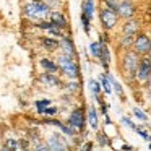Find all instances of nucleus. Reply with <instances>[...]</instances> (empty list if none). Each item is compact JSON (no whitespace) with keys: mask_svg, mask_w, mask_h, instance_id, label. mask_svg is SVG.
<instances>
[{"mask_svg":"<svg viewBox=\"0 0 151 151\" xmlns=\"http://www.w3.org/2000/svg\"><path fill=\"white\" fill-rule=\"evenodd\" d=\"M122 122H124V124L127 125V127L133 128V130H135V127H137V125H135V124H133V122H132V120H130V119H128V117H122Z\"/></svg>","mask_w":151,"mask_h":151,"instance_id":"nucleus-32","label":"nucleus"},{"mask_svg":"<svg viewBox=\"0 0 151 151\" xmlns=\"http://www.w3.org/2000/svg\"><path fill=\"white\" fill-rule=\"evenodd\" d=\"M98 141H99L101 146H104V145H111V141H109V138H107V135H106V133H99L98 135Z\"/></svg>","mask_w":151,"mask_h":151,"instance_id":"nucleus-27","label":"nucleus"},{"mask_svg":"<svg viewBox=\"0 0 151 151\" xmlns=\"http://www.w3.org/2000/svg\"><path fill=\"white\" fill-rule=\"evenodd\" d=\"M47 146H49V150H54V151L65 150L67 148V140L60 133H52V135H49V138H47Z\"/></svg>","mask_w":151,"mask_h":151,"instance_id":"nucleus-7","label":"nucleus"},{"mask_svg":"<svg viewBox=\"0 0 151 151\" xmlns=\"http://www.w3.org/2000/svg\"><path fill=\"white\" fill-rule=\"evenodd\" d=\"M57 112H59V109H57L55 106H52V107H50V106H47V107L42 111V114H46V115H55Z\"/></svg>","mask_w":151,"mask_h":151,"instance_id":"nucleus-29","label":"nucleus"},{"mask_svg":"<svg viewBox=\"0 0 151 151\" xmlns=\"http://www.w3.org/2000/svg\"><path fill=\"white\" fill-rule=\"evenodd\" d=\"M117 20H119V17H117L115 12L109 10V8H102L101 10V24L106 31L112 29V28L117 24Z\"/></svg>","mask_w":151,"mask_h":151,"instance_id":"nucleus-6","label":"nucleus"},{"mask_svg":"<svg viewBox=\"0 0 151 151\" xmlns=\"http://www.w3.org/2000/svg\"><path fill=\"white\" fill-rule=\"evenodd\" d=\"M130 21H125L124 28H122V34H130V36H135V33H137L138 29V24L137 21H133L132 18H128Z\"/></svg>","mask_w":151,"mask_h":151,"instance_id":"nucleus-12","label":"nucleus"},{"mask_svg":"<svg viewBox=\"0 0 151 151\" xmlns=\"http://www.w3.org/2000/svg\"><path fill=\"white\" fill-rule=\"evenodd\" d=\"M39 81L46 86H59L60 85V80L55 76V73H50V72H46L39 76Z\"/></svg>","mask_w":151,"mask_h":151,"instance_id":"nucleus-11","label":"nucleus"},{"mask_svg":"<svg viewBox=\"0 0 151 151\" xmlns=\"http://www.w3.org/2000/svg\"><path fill=\"white\" fill-rule=\"evenodd\" d=\"M59 127H60V130H62L63 133L67 135V137H73V135L76 133V130H75V128H72L70 125H63L62 122H60V125H59Z\"/></svg>","mask_w":151,"mask_h":151,"instance_id":"nucleus-22","label":"nucleus"},{"mask_svg":"<svg viewBox=\"0 0 151 151\" xmlns=\"http://www.w3.org/2000/svg\"><path fill=\"white\" fill-rule=\"evenodd\" d=\"M135 15V5L132 4L130 0H122L119 2V7H117V17H122L125 20L132 18Z\"/></svg>","mask_w":151,"mask_h":151,"instance_id":"nucleus-8","label":"nucleus"},{"mask_svg":"<svg viewBox=\"0 0 151 151\" xmlns=\"http://www.w3.org/2000/svg\"><path fill=\"white\" fill-rule=\"evenodd\" d=\"M68 125L72 128H75V130H83V127H85V114H83L81 109H76V111H73L70 114Z\"/></svg>","mask_w":151,"mask_h":151,"instance_id":"nucleus-9","label":"nucleus"},{"mask_svg":"<svg viewBox=\"0 0 151 151\" xmlns=\"http://www.w3.org/2000/svg\"><path fill=\"white\" fill-rule=\"evenodd\" d=\"M49 104H50L49 99H41V101H36V107H37V111H39V114H42V111H44V109H46Z\"/></svg>","mask_w":151,"mask_h":151,"instance_id":"nucleus-25","label":"nucleus"},{"mask_svg":"<svg viewBox=\"0 0 151 151\" xmlns=\"http://www.w3.org/2000/svg\"><path fill=\"white\" fill-rule=\"evenodd\" d=\"M91 148H93V143H86L81 146V150H91Z\"/></svg>","mask_w":151,"mask_h":151,"instance_id":"nucleus-34","label":"nucleus"},{"mask_svg":"<svg viewBox=\"0 0 151 151\" xmlns=\"http://www.w3.org/2000/svg\"><path fill=\"white\" fill-rule=\"evenodd\" d=\"M41 67H42L46 72H50V73H55L57 70H59L57 63L52 62V60H49V59H42V60H41Z\"/></svg>","mask_w":151,"mask_h":151,"instance_id":"nucleus-17","label":"nucleus"},{"mask_svg":"<svg viewBox=\"0 0 151 151\" xmlns=\"http://www.w3.org/2000/svg\"><path fill=\"white\" fill-rule=\"evenodd\" d=\"M104 5H106V8H109V10H112V12H115V13H117L119 0H104Z\"/></svg>","mask_w":151,"mask_h":151,"instance_id":"nucleus-23","label":"nucleus"},{"mask_svg":"<svg viewBox=\"0 0 151 151\" xmlns=\"http://www.w3.org/2000/svg\"><path fill=\"white\" fill-rule=\"evenodd\" d=\"M99 59H101L102 67L107 70L109 63H111V54H109V49H107V46H106V44H102V46H101V57H99Z\"/></svg>","mask_w":151,"mask_h":151,"instance_id":"nucleus-15","label":"nucleus"},{"mask_svg":"<svg viewBox=\"0 0 151 151\" xmlns=\"http://www.w3.org/2000/svg\"><path fill=\"white\" fill-rule=\"evenodd\" d=\"M41 44H42L47 50H55L57 47H59V41L52 39V37H42V39H41Z\"/></svg>","mask_w":151,"mask_h":151,"instance_id":"nucleus-18","label":"nucleus"},{"mask_svg":"<svg viewBox=\"0 0 151 151\" xmlns=\"http://www.w3.org/2000/svg\"><path fill=\"white\" fill-rule=\"evenodd\" d=\"M133 115H135V117H138L140 120H145V122L148 120V115L145 114V112L141 111V109H137V107H135V109H133Z\"/></svg>","mask_w":151,"mask_h":151,"instance_id":"nucleus-26","label":"nucleus"},{"mask_svg":"<svg viewBox=\"0 0 151 151\" xmlns=\"http://www.w3.org/2000/svg\"><path fill=\"white\" fill-rule=\"evenodd\" d=\"M150 75H151V59L150 57H145L138 62V67L135 70V78L140 83H148L150 81Z\"/></svg>","mask_w":151,"mask_h":151,"instance_id":"nucleus-4","label":"nucleus"},{"mask_svg":"<svg viewBox=\"0 0 151 151\" xmlns=\"http://www.w3.org/2000/svg\"><path fill=\"white\" fill-rule=\"evenodd\" d=\"M99 85H101V89H104V93H106V94H109V93L112 91V88H111V81L107 80L106 73H104V75H101V80H99Z\"/></svg>","mask_w":151,"mask_h":151,"instance_id":"nucleus-20","label":"nucleus"},{"mask_svg":"<svg viewBox=\"0 0 151 151\" xmlns=\"http://www.w3.org/2000/svg\"><path fill=\"white\" fill-rule=\"evenodd\" d=\"M5 148H7V150H17L18 148V143H17V140H8L7 143H5Z\"/></svg>","mask_w":151,"mask_h":151,"instance_id":"nucleus-31","label":"nucleus"},{"mask_svg":"<svg viewBox=\"0 0 151 151\" xmlns=\"http://www.w3.org/2000/svg\"><path fill=\"white\" fill-rule=\"evenodd\" d=\"M62 49H63V54H67V55H70V57H75V54H76V50H75V46H73V42H72V39H68V37H65V39L62 41Z\"/></svg>","mask_w":151,"mask_h":151,"instance_id":"nucleus-13","label":"nucleus"},{"mask_svg":"<svg viewBox=\"0 0 151 151\" xmlns=\"http://www.w3.org/2000/svg\"><path fill=\"white\" fill-rule=\"evenodd\" d=\"M50 8L44 0H31L24 5V15L26 18L34 21H42L46 18H49Z\"/></svg>","mask_w":151,"mask_h":151,"instance_id":"nucleus-1","label":"nucleus"},{"mask_svg":"<svg viewBox=\"0 0 151 151\" xmlns=\"http://www.w3.org/2000/svg\"><path fill=\"white\" fill-rule=\"evenodd\" d=\"M68 89H70V91H76V89H78V85H76V83H70Z\"/></svg>","mask_w":151,"mask_h":151,"instance_id":"nucleus-33","label":"nucleus"},{"mask_svg":"<svg viewBox=\"0 0 151 151\" xmlns=\"http://www.w3.org/2000/svg\"><path fill=\"white\" fill-rule=\"evenodd\" d=\"M81 8H83L81 13L91 20L93 13H94V0H85V2H83V5H81Z\"/></svg>","mask_w":151,"mask_h":151,"instance_id":"nucleus-14","label":"nucleus"},{"mask_svg":"<svg viewBox=\"0 0 151 151\" xmlns=\"http://www.w3.org/2000/svg\"><path fill=\"white\" fill-rule=\"evenodd\" d=\"M132 44H133V49L138 55H148L150 54L151 42H150V37L146 34H138L135 42H132Z\"/></svg>","mask_w":151,"mask_h":151,"instance_id":"nucleus-5","label":"nucleus"},{"mask_svg":"<svg viewBox=\"0 0 151 151\" xmlns=\"http://www.w3.org/2000/svg\"><path fill=\"white\" fill-rule=\"evenodd\" d=\"M57 67H59V68L62 70L67 76H70V78H78L80 70H78L76 62L73 60V57L67 55V54L59 55V57H57Z\"/></svg>","mask_w":151,"mask_h":151,"instance_id":"nucleus-2","label":"nucleus"},{"mask_svg":"<svg viewBox=\"0 0 151 151\" xmlns=\"http://www.w3.org/2000/svg\"><path fill=\"white\" fill-rule=\"evenodd\" d=\"M49 20L52 21V23L55 24L57 28H60V29L67 28V20H65V15H63V13H60V12H50V13H49Z\"/></svg>","mask_w":151,"mask_h":151,"instance_id":"nucleus-10","label":"nucleus"},{"mask_svg":"<svg viewBox=\"0 0 151 151\" xmlns=\"http://www.w3.org/2000/svg\"><path fill=\"white\" fill-rule=\"evenodd\" d=\"M101 46H102L101 41L89 44V52H91V55H93V57H96V59H99V57H101Z\"/></svg>","mask_w":151,"mask_h":151,"instance_id":"nucleus-19","label":"nucleus"},{"mask_svg":"<svg viewBox=\"0 0 151 151\" xmlns=\"http://www.w3.org/2000/svg\"><path fill=\"white\" fill-rule=\"evenodd\" d=\"M138 62H140V57H138L137 52H127L125 54L124 60H122V68L127 73L128 80L135 78V70H137V67H138Z\"/></svg>","mask_w":151,"mask_h":151,"instance_id":"nucleus-3","label":"nucleus"},{"mask_svg":"<svg viewBox=\"0 0 151 151\" xmlns=\"http://www.w3.org/2000/svg\"><path fill=\"white\" fill-rule=\"evenodd\" d=\"M89 89H91V93L94 94V98L98 99L99 93H101V85H99L98 81H94V80H91V81H89Z\"/></svg>","mask_w":151,"mask_h":151,"instance_id":"nucleus-21","label":"nucleus"},{"mask_svg":"<svg viewBox=\"0 0 151 151\" xmlns=\"http://www.w3.org/2000/svg\"><path fill=\"white\" fill-rule=\"evenodd\" d=\"M89 21H91V20L81 13V24H83V29H85V33H89Z\"/></svg>","mask_w":151,"mask_h":151,"instance_id":"nucleus-28","label":"nucleus"},{"mask_svg":"<svg viewBox=\"0 0 151 151\" xmlns=\"http://www.w3.org/2000/svg\"><path fill=\"white\" fill-rule=\"evenodd\" d=\"M88 122H89V125H91V128H98L99 120H98V112H96L94 107L88 109Z\"/></svg>","mask_w":151,"mask_h":151,"instance_id":"nucleus-16","label":"nucleus"},{"mask_svg":"<svg viewBox=\"0 0 151 151\" xmlns=\"http://www.w3.org/2000/svg\"><path fill=\"white\" fill-rule=\"evenodd\" d=\"M132 42H133V36H130V34H122V47H130Z\"/></svg>","mask_w":151,"mask_h":151,"instance_id":"nucleus-24","label":"nucleus"},{"mask_svg":"<svg viewBox=\"0 0 151 151\" xmlns=\"http://www.w3.org/2000/svg\"><path fill=\"white\" fill-rule=\"evenodd\" d=\"M135 130H137V133L140 135V137H143L146 141H150V133H148L146 130H143L141 127H135Z\"/></svg>","mask_w":151,"mask_h":151,"instance_id":"nucleus-30","label":"nucleus"}]
</instances>
